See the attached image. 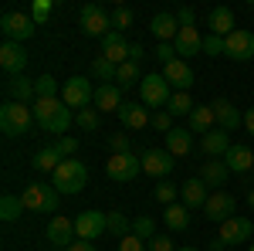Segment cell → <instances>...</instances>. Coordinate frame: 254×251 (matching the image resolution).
Wrapping results in <instances>:
<instances>
[{
	"label": "cell",
	"mask_w": 254,
	"mask_h": 251,
	"mask_svg": "<svg viewBox=\"0 0 254 251\" xmlns=\"http://www.w3.org/2000/svg\"><path fill=\"white\" fill-rule=\"evenodd\" d=\"M34 122H38L44 133H55V136H64L68 126H71V109L58 98H38L34 102Z\"/></svg>",
	"instance_id": "cell-1"
},
{
	"label": "cell",
	"mask_w": 254,
	"mask_h": 251,
	"mask_svg": "<svg viewBox=\"0 0 254 251\" xmlns=\"http://www.w3.org/2000/svg\"><path fill=\"white\" fill-rule=\"evenodd\" d=\"M85 183H88V170H85V163H78L75 156L64 160L58 170L51 173V187L58 193H81Z\"/></svg>",
	"instance_id": "cell-2"
},
{
	"label": "cell",
	"mask_w": 254,
	"mask_h": 251,
	"mask_svg": "<svg viewBox=\"0 0 254 251\" xmlns=\"http://www.w3.org/2000/svg\"><path fill=\"white\" fill-rule=\"evenodd\" d=\"M58 197L61 193L55 187H48V183H31V187L20 190V204L31 214H55L58 211Z\"/></svg>",
	"instance_id": "cell-3"
},
{
	"label": "cell",
	"mask_w": 254,
	"mask_h": 251,
	"mask_svg": "<svg viewBox=\"0 0 254 251\" xmlns=\"http://www.w3.org/2000/svg\"><path fill=\"white\" fill-rule=\"evenodd\" d=\"M254 231V221H248V217H227V221H220V228H217V238L210 248L214 251H224L227 245H248V238H251Z\"/></svg>",
	"instance_id": "cell-4"
},
{
	"label": "cell",
	"mask_w": 254,
	"mask_h": 251,
	"mask_svg": "<svg viewBox=\"0 0 254 251\" xmlns=\"http://www.w3.org/2000/svg\"><path fill=\"white\" fill-rule=\"evenodd\" d=\"M34 122V105H20V102H3L0 109V129L3 136H24Z\"/></svg>",
	"instance_id": "cell-5"
},
{
	"label": "cell",
	"mask_w": 254,
	"mask_h": 251,
	"mask_svg": "<svg viewBox=\"0 0 254 251\" xmlns=\"http://www.w3.org/2000/svg\"><path fill=\"white\" fill-rule=\"evenodd\" d=\"M139 95H142V105L146 109H163V105H170V98H173V88H170V82L163 75H146L139 82Z\"/></svg>",
	"instance_id": "cell-6"
},
{
	"label": "cell",
	"mask_w": 254,
	"mask_h": 251,
	"mask_svg": "<svg viewBox=\"0 0 254 251\" xmlns=\"http://www.w3.org/2000/svg\"><path fill=\"white\" fill-rule=\"evenodd\" d=\"M0 31L7 34V41L24 44L27 38H34L38 24H34V17H31V14H24V10H7V14L0 17Z\"/></svg>",
	"instance_id": "cell-7"
},
{
	"label": "cell",
	"mask_w": 254,
	"mask_h": 251,
	"mask_svg": "<svg viewBox=\"0 0 254 251\" xmlns=\"http://www.w3.org/2000/svg\"><path fill=\"white\" fill-rule=\"evenodd\" d=\"M105 173H109V180H116V183H129V180H136V176L142 173V156L112 153L109 163H105Z\"/></svg>",
	"instance_id": "cell-8"
},
{
	"label": "cell",
	"mask_w": 254,
	"mask_h": 251,
	"mask_svg": "<svg viewBox=\"0 0 254 251\" xmlns=\"http://www.w3.org/2000/svg\"><path fill=\"white\" fill-rule=\"evenodd\" d=\"M78 20H81V31L92 34V38H109L112 34V14H105L98 3H81Z\"/></svg>",
	"instance_id": "cell-9"
},
{
	"label": "cell",
	"mask_w": 254,
	"mask_h": 251,
	"mask_svg": "<svg viewBox=\"0 0 254 251\" xmlns=\"http://www.w3.org/2000/svg\"><path fill=\"white\" fill-rule=\"evenodd\" d=\"M95 98V88H92V78H81V75H75V78H68L64 82V88H61V102L68 105V109H85L88 102Z\"/></svg>",
	"instance_id": "cell-10"
},
{
	"label": "cell",
	"mask_w": 254,
	"mask_h": 251,
	"mask_svg": "<svg viewBox=\"0 0 254 251\" xmlns=\"http://www.w3.org/2000/svg\"><path fill=\"white\" fill-rule=\"evenodd\" d=\"M109 231V214L102 211H81L75 217V234H78V241H95L102 234Z\"/></svg>",
	"instance_id": "cell-11"
},
{
	"label": "cell",
	"mask_w": 254,
	"mask_h": 251,
	"mask_svg": "<svg viewBox=\"0 0 254 251\" xmlns=\"http://www.w3.org/2000/svg\"><path fill=\"white\" fill-rule=\"evenodd\" d=\"M203 214H207L210 221H227V217L237 214V197L227 193V190H210L207 204H203Z\"/></svg>",
	"instance_id": "cell-12"
},
{
	"label": "cell",
	"mask_w": 254,
	"mask_h": 251,
	"mask_svg": "<svg viewBox=\"0 0 254 251\" xmlns=\"http://www.w3.org/2000/svg\"><path fill=\"white\" fill-rule=\"evenodd\" d=\"M224 55L234 61H251L254 58V34L244 31V27H237L234 34L224 38Z\"/></svg>",
	"instance_id": "cell-13"
},
{
	"label": "cell",
	"mask_w": 254,
	"mask_h": 251,
	"mask_svg": "<svg viewBox=\"0 0 254 251\" xmlns=\"http://www.w3.org/2000/svg\"><path fill=\"white\" fill-rule=\"evenodd\" d=\"M3 92H7V102H20V105L38 102V95H34V82H31L27 75H7Z\"/></svg>",
	"instance_id": "cell-14"
},
{
	"label": "cell",
	"mask_w": 254,
	"mask_h": 251,
	"mask_svg": "<svg viewBox=\"0 0 254 251\" xmlns=\"http://www.w3.org/2000/svg\"><path fill=\"white\" fill-rule=\"evenodd\" d=\"M0 68H3L7 75H24V68H27V51H24V44L3 41V44H0Z\"/></svg>",
	"instance_id": "cell-15"
},
{
	"label": "cell",
	"mask_w": 254,
	"mask_h": 251,
	"mask_svg": "<svg viewBox=\"0 0 254 251\" xmlns=\"http://www.w3.org/2000/svg\"><path fill=\"white\" fill-rule=\"evenodd\" d=\"M75 221L71 217H51L48 221V245H58V248H71L75 245Z\"/></svg>",
	"instance_id": "cell-16"
},
{
	"label": "cell",
	"mask_w": 254,
	"mask_h": 251,
	"mask_svg": "<svg viewBox=\"0 0 254 251\" xmlns=\"http://www.w3.org/2000/svg\"><path fill=\"white\" fill-rule=\"evenodd\" d=\"M119 119H122V126H126V129H132V133L149 129V126H153V116H149V109H146L142 102H122Z\"/></svg>",
	"instance_id": "cell-17"
},
{
	"label": "cell",
	"mask_w": 254,
	"mask_h": 251,
	"mask_svg": "<svg viewBox=\"0 0 254 251\" xmlns=\"http://www.w3.org/2000/svg\"><path fill=\"white\" fill-rule=\"evenodd\" d=\"M163 78L170 82V88L187 92V88L193 85V68H190L183 58H176V61H170V65H163Z\"/></svg>",
	"instance_id": "cell-18"
},
{
	"label": "cell",
	"mask_w": 254,
	"mask_h": 251,
	"mask_svg": "<svg viewBox=\"0 0 254 251\" xmlns=\"http://www.w3.org/2000/svg\"><path fill=\"white\" fill-rule=\"evenodd\" d=\"M173 48H176V55H180L183 61L196 58V55H203V38H200V31H196V27H180Z\"/></svg>",
	"instance_id": "cell-19"
},
{
	"label": "cell",
	"mask_w": 254,
	"mask_h": 251,
	"mask_svg": "<svg viewBox=\"0 0 254 251\" xmlns=\"http://www.w3.org/2000/svg\"><path fill=\"white\" fill-rule=\"evenodd\" d=\"M129 41H126V34L122 31H112L109 38H102V58H109L112 65H126L129 61Z\"/></svg>",
	"instance_id": "cell-20"
},
{
	"label": "cell",
	"mask_w": 254,
	"mask_h": 251,
	"mask_svg": "<svg viewBox=\"0 0 254 251\" xmlns=\"http://www.w3.org/2000/svg\"><path fill=\"white\" fill-rule=\"evenodd\" d=\"M210 105H214V116H217V129L234 133L237 126H244V116L237 112V105H231L227 98H217V102H210Z\"/></svg>",
	"instance_id": "cell-21"
},
{
	"label": "cell",
	"mask_w": 254,
	"mask_h": 251,
	"mask_svg": "<svg viewBox=\"0 0 254 251\" xmlns=\"http://www.w3.org/2000/svg\"><path fill=\"white\" fill-rule=\"evenodd\" d=\"M173 170V156L166 153V150H149V153H142V173L146 176H166Z\"/></svg>",
	"instance_id": "cell-22"
},
{
	"label": "cell",
	"mask_w": 254,
	"mask_h": 251,
	"mask_svg": "<svg viewBox=\"0 0 254 251\" xmlns=\"http://www.w3.org/2000/svg\"><path fill=\"white\" fill-rule=\"evenodd\" d=\"M92 105H95L102 116H105V112H116L119 116V109H122V88H119V85H98Z\"/></svg>",
	"instance_id": "cell-23"
},
{
	"label": "cell",
	"mask_w": 254,
	"mask_h": 251,
	"mask_svg": "<svg viewBox=\"0 0 254 251\" xmlns=\"http://www.w3.org/2000/svg\"><path fill=\"white\" fill-rule=\"evenodd\" d=\"M224 163L231 167V173H248V170H254V150L248 143H234L224 156Z\"/></svg>",
	"instance_id": "cell-24"
},
{
	"label": "cell",
	"mask_w": 254,
	"mask_h": 251,
	"mask_svg": "<svg viewBox=\"0 0 254 251\" xmlns=\"http://www.w3.org/2000/svg\"><path fill=\"white\" fill-rule=\"evenodd\" d=\"M227 176H231V167H227L224 160H207V163H200V180H203L210 190H220V187L227 183Z\"/></svg>",
	"instance_id": "cell-25"
},
{
	"label": "cell",
	"mask_w": 254,
	"mask_h": 251,
	"mask_svg": "<svg viewBox=\"0 0 254 251\" xmlns=\"http://www.w3.org/2000/svg\"><path fill=\"white\" fill-rule=\"evenodd\" d=\"M149 31H153V38H159V44H173L180 34V20L176 14H156L149 20Z\"/></svg>",
	"instance_id": "cell-26"
},
{
	"label": "cell",
	"mask_w": 254,
	"mask_h": 251,
	"mask_svg": "<svg viewBox=\"0 0 254 251\" xmlns=\"http://www.w3.org/2000/svg\"><path fill=\"white\" fill-rule=\"evenodd\" d=\"M234 143H231V133H224V129H214V133L200 136V150L207 153V160H217V156H227Z\"/></svg>",
	"instance_id": "cell-27"
},
{
	"label": "cell",
	"mask_w": 254,
	"mask_h": 251,
	"mask_svg": "<svg viewBox=\"0 0 254 251\" xmlns=\"http://www.w3.org/2000/svg\"><path fill=\"white\" fill-rule=\"evenodd\" d=\"M187 126H190V133H200V136L214 133V129H217V116H214V105H196L193 112L187 116Z\"/></svg>",
	"instance_id": "cell-28"
},
{
	"label": "cell",
	"mask_w": 254,
	"mask_h": 251,
	"mask_svg": "<svg viewBox=\"0 0 254 251\" xmlns=\"http://www.w3.org/2000/svg\"><path fill=\"white\" fill-rule=\"evenodd\" d=\"M210 187L200 180V176H193V180H187L183 187H180V200H183V207H203L207 204V197H210Z\"/></svg>",
	"instance_id": "cell-29"
},
{
	"label": "cell",
	"mask_w": 254,
	"mask_h": 251,
	"mask_svg": "<svg viewBox=\"0 0 254 251\" xmlns=\"http://www.w3.org/2000/svg\"><path fill=\"white\" fill-rule=\"evenodd\" d=\"M234 31H237L234 10H231V7H214V10H210V34L227 38V34H234Z\"/></svg>",
	"instance_id": "cell-30"
},
{
	"label": "cell",
	"mask_w": 254,
	"mask_h": 251,
	"mask_svg": "<svg viewBox=\"0 0 254 251\" xmlns=\"http://www.w3.org/2000/svg\"><path fill=\"white\" fill-rule=\"evenodd\" d=\"M193 150V139H190V129H173V133H166V153L173 156H187Z\"/></svg>",
	"instance_id": "cell-31"
},
{
	"label": "cell",
	"mask_w": 254,
	"mask_h": 251,
	"mask_svg": "<svg viewBox=\"0 0 254 251\" xmlns=\"http://www.w3.org/2000/svg\"><path fill=\"white\" fill-rule=\"evenodd\" d=\"M163 221H166L170 231H187V228H190V207H183V204H170L166 214H163Z\"/></svg>",
	"instance_id": "cell-32"
},
{
	"label": "cell",
	"mask_w": 254,
	"mask_h": 251,
	"mask_svg": "<svg viewBox=\"0 0 254 251\" xmlns=\"http://www.w3.org/2000/svg\"><path fill=\"white\" fill-rule=\"evenodd\" d=\"M61 163H64V160H61V153L55 146H44V150L34 156V170H41V173H55Z\"/></svg>",
	"instance_id": "cell-33"
},
{
	"label": "cell",
	"mask_w": 254,
	"mask_h": 251,
	"mask_svg": "<svg viewBox=\"0 0 254 251\" xmlns=\"http://www.w3.org/2000/svg\"><path fill=\"white\" fill-rule=\"evenodd\" d=\"M116 72H119V65H112L102 55L92 61V78H98V85H116Z\"/></svg>",
	"instance_id": "cell-34"
},
{
	"label": "cell",
	"mask_w": 254,
	"mask_h": 251,
	"mask_svg": "<svg viewBox=\"0 0 254 251\" xmlns=\"http://www.w3.org/2000/svg\"><path fill=\"white\" fill-rule=\"evenodd\" d=\"M139 82H142V75H139V65H136V61L119 65V72H116V85H119V88H129V85H139Z\"/></svg>",
	"instance_id": "cell-35"
},
{
	"label": "cell",
	"mask_w": 254,
	"mask_h": 251,
	"mask_svg": "<svg viewBox=\"0 0 254 251\" xmlns=\"http://www.w3.org/2000/svg\"><path fill=\"white\" fill-rule=\"evenodd\" d=\"M196 105H193V98H190V92H173V98H170V109H166V112H170V116H190V112H193Z\"/></svg>",
	"instance_id": "cell-36"
},
{
	"label": "cell",
	"mask_w": 254,
	"mask_h": 251,
	"mask_svg": "<svg viewBox=\"0 0 254 251\" xmlns=\"http://www.w3.org/2000/svg\"><path fill=\"white\" fill-rule=\"evenodd\" d=\"M20 211H24L20 197H14V193H3V197H0V217H3V221H17Z\"/></svg>",
	"instance_id": "cell-37"
},
{
	"label": "cell",
	"mask_w": 254,
	"mask_h": 251,
	"mask_svg": "<svg viewBox=\"0 0 254 251\" xmlns=\"http://www.w3.org/2000/svg\"><path fill=\"white\" fill-rule=\"evenodd\" d=\"M132 234L149 245V241L156 238V221H153V217H132Z\"/></svg>",
	"instance_id": "cell-38"
},
{
	"label": "cell",
	"mask_w": 254,
	"mask_h": 251,
	"mask_svg": "<svg viewBox=\"0 0 254 251\" xmlns=\"http://www.w3.org/2000/svg\"><path fill=\"white\" fill-rule=\"evenodd\" d=\"M109 231L119 234V238H126V234H132V221L122 211H109Z\"/></svg>",
	"instance_id": "cell-39"
},
{
	"label": "cell",
	"mask_w": 254,
	"mask_h": 251,
	"mask_svg": "<svg viewBox=\"0 0 254 251\" xmlns=\"http://www.w3.org/2000/svg\"><path fill=\"white\" fill-rule=\"evenodd\" d=\"M34 95L38 98H58V82H55L51 75L34 78Z\"/></svg>",
	"instance_id": "cell-40"
},
{
	"label": "cell",
	"mask_w": 254,
	"mask_h": 251,
	"mask_svg": "<svg viewBox=\"0 0 254 251\" xmlns=\"http://www.w3.org/2000/svg\"><path fill=\"white\" fill-rule=\"evenodd\" d=\"M75 122H78L85 133H98V126H102V116H98V109H81L78 116H75Z\"/></svg>",
	"instance_id": "cell-41"
},
{
	"label": "cell",
	"mask_w": 254,
	"mask_h": 251,
	"mask_svg": "<svg viewBox=\"0 0 254 251\" xmlns=\"http://www.w3.org/2000/svg\"><path fill=\"white\" fill-rule=\"evenodd\" d=\"M51 146L61 153V160H71V156L78 153V136H58Z\"/></svg>",
	"instance_id": "cell-42"
},
{
	"label": "cell",
	"mask_w": 254,
	"mask_h": 251,
	"mask_svg": "<svg viewBox=\"0 0 254 251\" xmlns=\"http://www.w3.org/2000/svg\"><path fill=\"white\" fill-rule=\"evenodd\" d=\"M153 197H156L159 204H166V207H170V204H176V197H180V187H173V183H166V180H163V183H156Z\"/></svg>",
	"instance_id": "cell-43"
},
{
	"label": "cell",
	"mask_w": 254,
	"mask_h": 251,
	"mask_svg": "<svg viewBox=\"0 0 254 251\" xmlns=\"http://www.w3.org/2000/svg\"><path fill=\"white\" fill-rule=\"evenodd\" d=\"M51 10H55V3H51V0H34L27 14L34 17V24H44V20L51 17Z\"/></svg>",
	"instance_id": "cell-44"
},
{
	"label": "cell",
	"mask_w": 254,
	"mask_h": 251,
	"mask_svg": "<svg viewBox=\"0 0 254 251\" xmlns=\"http://www.w3.org/2000/svg\"><path fill=\"white\" fill-rule=\"evenodd\" d=\"M126 27H132V10L129 7H116L112 10V31H126Z\"/></svg>",
	"instance_id": "cell-45"
},
{
	"label": "cell",
	"mask_w": 254,
	"mask_h": 251,
	"mask_svg": "<svg viewBox=\"0 0 254 251\" xmlns=\"http://www.w3.org/2000/svg\"><path fill=\"white\" fill-rule=\"evenodd\" d=\"M203 55H207V58H217V55H224V38H217V34H207V38H203Z\"/></svg>",
	"instance_id": "cell-46"
},
{
	"label": "cell",
	"mask_w": 254,
	"mask_h": 251,
	"mask_svg": "<svg viewBox=\"0 0 254 251\" xmlns=\"http://www.w3.org/2000/svg\"><path fill=\"white\" fill-rule=\"evenodd\" d=\"M153 129H156V133H173L176 126H173V116H170V112H156V116H153Z\"/></svg>",
	"instance_id": "cell-47"
},
{
	"label": "cell",
	"mask_w": 254,
	"mask_h": 251,
	"mask_svg": "<svg viewBox=\"0 0 254 251\" xmlns=\"http://www.w3.org/2000/svg\"><path fill=\"white\" fill-rule=\"evenodd\" d=\"M119 251H146V241L136 234H126V238H119Z\"/></svg>",
	"instance_id": "cell-48"
},
{
	"label": "cell",
	"mask_w": 254,
	"mask_h": 251,
	"mask_svg": "<svg viewBox=\"0 0 254 251\" xmlns=\"http://www.w3.org/2000/svg\"><path fill=\"white\" fill-rule=\"evenodd\" d=\"M109 146H112V153H132V143H129V136H109Z\"/></svg>",
	"instance_id": "cell-49"
},
{
	"label": "cell",
	"mask_w": 254,
	"mask_h": 251,
	"mask_svg": "<svg viewBox=\"0 0 254 251\" xmlns=\"http://www.w3.org/2000/svg\"><path fill=\"white\" fill-rule=\"evenodd\" d=\"M149 251H176V245H173V238H166V234H156L149 245H146Z\"/></svg>",
	"instance_id": "cell-50"
},
{
	"label": "cell",
	"mask_w": 254,
	"mask_h": 251,
	"mask_svg": "<svg viewBox=\"0 0 254 251\" xmlns=\"http://www.w3.org/2000/svg\"><path fill=\"white\" fill-rule=\"evenodd\" d=\"M180 55H176L173 44H156V61H163V65H170V61H176Z\"/></svg>",
	"instance_id": "cell-51"
},
{
	"label": "cell",
	"mask_w": 254,
	"mask_h": 251,
	"mask_svg": "<svg viewBox=\"0 0 254 251\" xmlns=\"http://www.w3.org/2000/svg\"><path fill=\"white\" fill-rule=\"evenodd\" d=\"M176 20H180V27H193V7H183L176 14Z\"/></svg>",
	"instance_id": "cell-52"
},
{
	"label": "cell",
	"mask_w": 254,
	"mask_h": 251,
	"mask_svg": "<svg viewBox=\"0 0 254 251\" xmlns=\"http://www.w3.org/2000/svg\"><path fill=\"white\" fill-rule=\"evenodd\" d=\"M142 58H146V48H142V44H132V48H129V61H136V65H139Z\"/></svg>",
	"instance_id": "cell-53"
},
{
	"label": "cell",
	"mask_w": 254,
	"mask_h": 251,
	"mask_svg": "<svg viewBox=\"0 0 254 251\" xmlns=\"http://www.w3.org/2000/svg\"><path fill=\"white\" fill-rule=\"evenodd\" d=\"M244 129H248V133L254 136V105L248 109V112H244Z\"/></svg>",
	"instance_id": "cell-54"
},
{
	"label": "cell",
	"mask_w": 254,
	"mask_h": 251,
	"mask_svg": "<svg viewBox=\"0 0 254 251\" xmlns=\"http://www.w3.org/2000/svg\"><path fill=\"white\" fill-rule=\"evenodd\" d=\"M68 251H95V245H92V241H75Z\"/></svg>",
	"instance_id": "cell-55"
},
{
	"label": "cell",
	"mask_w": 254,
	"mask_h": 251,
	"mask_svg": "<svg viewBox=\"0 0 254 251\" xmlns=\"http://www.w3.org/2000/svg\"><path fill=\"white\" fill-rule=\"evenodd\" d=\"M248 204H251V207H254V190H251V193H248Z\"/></svg>",
	"instance_id": "cell-56"
},
{
	"label": "cell",
	"mask_w": 254,
	"mask_h": 251,
	"mask_svg": "<svg viewBox=\"0 0 254 251\" xmlns=\"http://www.w3.org/2000/svg\"><path fill=\"white\" fill-rule=\"evenodd\" d=\"M176 251H200V248H176Z\"/></svg>",
	"instance_id": "cell-57"
},
{
	"label": "cell",
	"mask_w": 254,
	"mask_h": 251,
	"mask_svg": "<svg viewBox=\"0 0 254 251\" xmlns=\"http://www.w3.org/2000/svg\"><path fill=\"white\" fill-rule=\"evenodd\" d=\"M248 251H254V245H251V248H248Z\"/></svg>",
	"instance_id": "cell-58"
}]
</instances>
